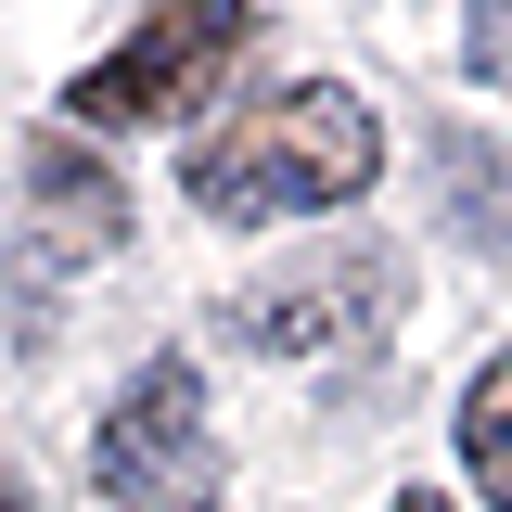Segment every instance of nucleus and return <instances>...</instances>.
I'll use <instances>...</instances> for the list:
<instances>
[{
	"instance_id": "1",
	"label": "nucleus",
	"mask_w": 512,
	"mask_h": 512,
	"mask_svg": "<svg viewBox=\"0 0 512 512\" xmlns=\"http://www.w3.org/2000/svg\"><path fill=\"white\" fill-rule=\"evenodd\" d=\"M372 180H384V128L346 77H295L180 154V192L205 218H320V205H359Z\"/></svg>"
},
{
	"instance_id": "2",
	"label": "nucleus",
	"mask_w": 512,
	"mask_h": 512,
	"mask_svg": "<svg viewBox=\"0 0 512 512\" xmlns=\"http://www.w3.org/2000/svg\"><path fill=\"white\" fill-rule=\"evenodd\" d=\"M103 512H218V436H205V384L192 359H141L90 436Z\"/></svg>"
},
{
	"instance_id": "3",
	"label": "nucleus",
	"mask_w": 512,
	"mask_h": 512,
	"mask_svg": "<svg viewBox=\"0 0 512 512\" xmlns=\"http://www.w3.org/2000/svg\"><path fill=\"white\" fill-rule=\"evenodd\" d=\"M397 295H410L397 244H320V256L256 269L231 295V346H256V359H359L397 320Z\"/></svg>"
},
{
	"instance_id": "4",
	"label": "nucleus",
	"mask_w": 512,
	"mask_h": 512,
	"mask_svg": "<svg viewBox=\"0 0 512 512\" xmlns=\"http://www.w3.org/2000/svg\"><path fill=\"white\" fill-rule=\"evenodd\" d=\"M244 39H256V26L231 13V0H167V13H141L103 64H77L64 116H77V128H167V116H192V103L231 77Z\"/></svg>"
},
{
	"instance_id": "5",
	"label": "nucleus",
	"mask_w": 512,
	"mask_h": 512,
	"mask_svg": "<svg viewBox=\"0 0 512 512\" xmlns=\"http://www.w3.org/2000/svg\"><path fill=\"white\" fill-rule=\"evenodd\" d=\"M128 244V192L116 167H90L77 141H26V231H13V320L52 333V295L77 269H103Z\"/></svg>"
},
{
	"instance_id": "6",
	"label": "nucleus",
	"mask_w": 512,
	"mask_h": 512,
	"mask_svg": "<svg viewBox=\"0 0 512 512\" xmlns=\"http://www.w3.org/2000/svg\"><path fill=\"white\" fill-rule=\"evenodd\" d=\"M461 474L487 487V512H512V359H487L461 397Z\"/></svg>"
},
{
	"instance_id": "7",
	"label": "nucleus",
	"mask_w": 512,
	"mask_h": 512,
	"mask_svg": "<svg viewBox=\"0 0 512 512\" xmlns=\"http://www.w3.org/2000/svg\"><path fill=\"white\" fill-rule=\"evenodd\" d=\"M384 512H448V500H436V487H397V500H384Z\"/></svg>"
},
{
	"instance_id": "8",
	"label": "nucleus",
	"mask_w": 512,
	"mask_h": 512,
	"mask_svg": "<svg viewBox=\"0 0 512 512\" xmlns=\"http://www.w3.org/2000/svg\"><path fill=\"white\" fill-rule=\"evenodd\" d=\"M0 512H26V487H13V461H0Z\"/></svg>"
}]
</instances>
